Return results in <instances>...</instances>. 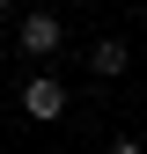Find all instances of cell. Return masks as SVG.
I'll list each match as a JSON object with an SVG mask.
<instances>
[{"instance_id":"2","label":"cell","mask_w":147,"mask_h":154,"mask_svg":"<svg viewBox=\"0 0 147 154\" xmlns=\"http://www.w3.org/2000/svg\"><path fill=\"white\" fill-rule=\"evenodd\" d=\"M22 110H30L37 125L66 118V81H59V73H30V81H22Z\"/></svg>"},{"instance_id":"6","label":"cell","mask_w":147,"mask_h":154,"mask_svg":"<svg viewBox=\"0 0 147 154\" xmlns=\"http://www.w3.org/2000/svg\"><path fill=\"white\" fill-rule=\"evenodd\" d=\"M140 147H147V132H140Z\"/></svg>"},{"instance_id":"5","label":"cell","mask_w":147,"mask_h":154,"mask_svg":"<svg viewBox=\"0 0 147 154\" xmlns=\"http://www.w3.org/2000/svg\"><path fill=\"white\" fill-rule=\"evenodd\" d=\"M8 8H15V0H0V15H8Z\"/></svg>"},{"instance_id":"3","label":"cell","mask_w":147,"mask_h":154,"mask_svg":"<svg viewBox=\"0 0 147 154\" xmlns=\"http://www.w3.org/2000/svg\"><path fill=\"white\" fill-rule=\"evenodd\" d=\"M125 66H133V51H125V37H103V44H88V73H103V81H118Z\"/></svg>"},{"instance_id":"4","label":"cell","mask_w":147,"mask_h":154,"mask_svg":"<svg viewBox=\"0 0 147 154\" xmlns=\"http://www.w3.org/2000/svg\"><path fill=\"white\" fill-rule=\"evenodd\" d=\"M103 154H147V147H140V140H133V132H125V140H110V147H103Z\"/></svg>"},{"instance_id":"1","label":"cell","mask_w":147,"mask_h":154,"mask_svg":"<svg viewBox=\"0 0 147 154\" xmlns=\"http://www.w3.org/2000/svg\"><path fill=\"white\" fill-rule=\"evenodd\" d=\"M15 44H22L30 59H52V51H66V22H59L52 8H37V15L15 22Z\"/></svg>"}]
</instances>
